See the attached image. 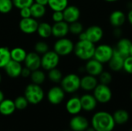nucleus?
I'll return each instance as SVG.
<instances>
[{"instance_id":"obj_1","label":"nucleus","mask_w":132,"mask_h":131,"mask_svg":"<svg viewBox=\"0 0 132 131\" xmlns=\"http://www.w3.org/2000/svg\"><path fill=\"white\" fill-rule=\"evenodd\" d=\"M91 123L96 131H112L115 125L113 115L105 111L96 113L92 117Z\"/></svg>"},{"instance_id":"obj_2","label":"nucleus","mask_w":132,"mask_h":131,"mask_svg":"<svg viewBox=\"0 0 132 131\" xmlns=\"http://www.w3.org/2000/svg\"><path fill=\"white\" fill-rule=\"evenodd\" d=\"M96 46L94 43L90 42L89 40H79L76 44H74L73 52L75 56L84 61H87L94 58Z\"/></svg>"},{"instance_id":"obj_3","label":"nucleus","mask_w":132,"mask_h":131,"mask_svg":"<svg viewBox=\"0 0 132 131\" xmlns=\"http://www.w3.org/2000/svg\"><path fill=\"white\" fill-rule=\"evenodd\" d=\"M24 97L26 98L29 103L36 105L39 103L43 100L44 91L40 85L32 83L26 87Z\"/></svg>"},{"instance_id":"obj_4","label":"nucleus","mask_w":132,"mask_h":131,"mask_svg":"<svg viewBox=\"0 0 132 131\" xmlns=\"http://www.w3.org/2000/svg\"><path fill=\"white\" fill-rule=\"evenodd\" d=\"M60 83L65 93H73L80 88V78L77 74L70 73L63 77Z\"/></svg>"},{"instance_id":"obj_5","label":"nucleus","mask_w":132,"mask_h":131,"mask_svg":"<svg viewBox=\"0 0 132 131\" xmlns=\"http://www.w3.org/2000/svg\"><path fill=\"white\" fill-rule=\"evenodd\" d=\"M73 49L74 44L72 40L65 37L58 39L53 45V50L60 56L70 55L71 53L73 52Z\"/></svg>"},{"instance_id":"obj_6","label":"nucleus","mask_w":132,"mask_h":131,"mask_svg":"<svg viewBox=\"0 0 132 131\" xmlns=\"http://www.w3.org/2000/svg\"><path fill=\"white\" fill-rule=\"evenodd\" d=\"M114 54V48L108 44H100L95 48L94 58L103 64L108 63Z\"/></svg>"},{"instance_id":"obj_7","label":"nucleus","mask_w":132,"mask_h":131,"mask_svg":"<svg viewBox=\"0 0 132 131\" xmlns=\"http://www.w3.org/2000/svg\"><path fill=\"white\" fill-rule=\"evenodd\" d=\"M60 63V56L54 50H49L41 57V67L45 70L56 68Z\"/></svg>"},{"instance_id":"obj_8","label":"nucleus","mask_w":132,"mask_h":131,"mask_svg":"<svg viewBox=\"0 0 132 131\" xmlns=\"http://www.w3.org/2000/svg\"><path fill=\"white\" fill-rule=\"evenodd\" d=\"M94 91V96L97 102L101 103H107L112 98V91L108 85L98 83Z\"/></svg>"},{"instance_id":"obj_9","label":"nucleus","mask_w":132,"mask_h":131,"mask_svg":"<svg viewBox=\"0 0 132 131\" xmlns=\"http://www.w3.org/2000/svg\"><path fill=\"white\" fill-rule=\"evenodd\" d=\"M39 22L32 17L22 19L19 22V26L20 30L25 34H32L37 31Z\"/></svg>"},{"instance_id":"obj_10","label":"nucleus","mask_w":132,"mask_h":131,"mask_svg":"<svg viewBox=\"0 0 132 131\" xmlns=\"http://www.w3.org/2000/svg\"><path fill=\"white\" fill-rule=\"evenodd\" d=\"M65 97V91L61 86H53L47 93V100L53 105H57L62 103Z\"/></svg>"},{"instance_id":"obj_11","label":"nucleus","mask_w":132,"mask_h":131,"mask_svg":"<svg viewBox=\"0 0 132 131\" xmlns=\"http://www.w3.org/2000/svg\"><path fill=\"white\" fill-rule=\"evenodd\" d=\"M85 33L87 35V39L94 44L99 42L104 36L103 29L97 25H93L88 27L85 30Z\"/></svg>"},{"instance_id":"obj_12","label":"nucleus","mask_w":132,"mask_h":131,"mask_svg":"<svg viewBox=\"0 0 132 131\" xmlns=\"http://www.w3.org/2000/svg\"><path fill=\"white\" fill-rule=\"evenodd\" d=\"M84 68L87 74L97 77L104 71V64L96 59L92 58L87 61Z\"/></svg>"},{"instance_id":"obj_13","label":"nucleus","mask_w":132,"mask_h":131,"mask_svg":"<svg viewBox=\"0 0 132 131\" xmlns=\"http://www.w3.org/2000/svg\"><path fill=\"white\" fill-rule=\"evenodd\" d=\"M63 19L67 23H72L79 20L80 17V10L76 5H67L63 11Z\"/></svg>"},{"instance_id":"obj_14","label":"nucleus","mask_w":132,"mask_h":131,"mask_svg":"<svg viewBox=\"0 0 132 131\" xmlns=\"http://www.w3.org/2000/svg\"><path fill=\"white\" fill-rule=\"evenodd\" d=\"M25 66L29 69L31 71L36 70L41 67V57L36 52L29 53L24 60Z\"/></svg>"},{"instance_id":"obj_15","label":"nucleus","mask_w":132,"mask_h":131,"mask_svg":"<svg viewBox=\"0 0 132 131\" xmlns=\"http://www.w3.org/2000/svg\"><path fill=\"white\" fill-rule=\"evenodd\" d=\"M132 42L128 38H121L117 42L116 46L114 48V51L121 55L124 58L130 56Z\"/></svg>"},{"instance_id":"obj_16","label":"nucleus","mask_w":132,"mask_h":131,"mask_svg":"<svg viewBox=\"0 0 132 131\" xmlns=\"http://www.w3.org/2000/svg\"><path fill=\"white\" fill-rule=\"evenodd\" d=\"M69 32V23L64 20L54 22V24L52 25V35L56 38H63Z\"/></svg>"},{"instance_id":"obj_17","label":"nucleus","mask_w":132,"mask_h":131,"mask_svg":"<svg viewBox=\"0 0 132 131\" xmlns=\"http://www.w3.org/2000/svg\"><path fill=\"white\" fill-rule=\"evenodd\" d=\"M70 127L73 131H85L89 127V123L84 117L77 115L70 120Z\"/></svg>"},{"instance_id":"obj_18","label":"nucleus","mask_w":132,"mask_h":131,"mask_svg":"<svg viewBox=\"0 0 132 131\" xmlns=\"http://www.w3.org/2000/svg\"><path fill=\"white\" fill-rule=\"evenodd\" d=\"M22 69V66L21 65V63H18L12 59H11L4 67L6 74L11 78H17L20 76Z\"/></svg>"},{"instance_id":"obj_19","label":"nucleus","mask_w":132,"mask_h":131,"mask_svg":"<svg viewBox=\"0 0 132 131\" xmlns=\"http://www.w3.org/2000/svg\"><path fill=\"white\" fill-rule=\"evenodd\" d=\"M127 16L121 10L113 11L109 16V22L111 25L114 27H121L126 22Z\"/></svg>"},{"instance_id":"obj_20","label":"nucleus","mask_w":132,"mask_h":131,"mask_svg":"<svg viewBox=\"0 0 132 131\" xmlns=\"http://www.w3.org/2000/svg\"><path fill=\"white\" fill-rule=\"evenodd\" d=\"M125 59V58H124L121 55H120L114 49V54L111 58V59L109 60V62L108 63L111 70L114 72H119L123 70Z\"/></svg>"},{"instance_id":"obj_21","label":"nucleus","mask_w":132,"mask_h":131,"mask_svg":"<svg viewBox=\"0 0 132 131\" xmlns=\"http://www.w3.org/2000/svg\"><path fill=\"white\" fill-rule=\"evenodd\" d=\"M98 84V80L96 76L91 75H85L80 78V88L85 91H92Z\"/></svg>"},{"instance_id":"obj_22","label":"nucleus","mask_w":132,"mask_h":131,"mask_svg":"<svg viewBox=\"0 0 132 131\" xmlns=\"http://www.w3.org/2000/svg\"><path fill=\"white\" fill-rule=\"evenodd\" d=\"M80 99L82 106V110L85 111H92L96 108L97 101L94 95L87 93L83 95Z\"/></svg>"},{"instance_id":"obj_23","label":"nucleus","mask_w":132,"mask_h":131,"mask_svg":"<svg viewBox=\"0 0 132 131\" xmlns=\"http://www.w3.org/2000/svg\"><path fill=\"white\" fill-rule=\"evenodd\" d=\"M66 109L67 112L70 114H78L82 110L80 99L77 97H71L66 103Z\"/></svg>"},{"instance_id":"obj_24","label":"nucleus","mask_w":132,"mask_h":131,"mask_svg":"<svg viewBox=\"0 0 132 131\" xmlns=\"http://www.w3.org/2000/svg\"><path fill=\"white\" fill-rule=\"evenodd\" d=\"M16 110L15 103L10 99H4L0 103V113L4 116L12 114Z\"/></svg>"},{"instance_id":"obj_25","label":"nucleus","mask_w":132,"mask_h":131,"mask_svg":"<svg viewBox=\"0 0 132 131\" xmlns=\"http://www.w3.org/2000/svg\"><path fill=\"white\" fill-rule=\"evenodd\" d=\"M26 55H27V53L26 52V50L21 47H15L10 50L11 59L16 61L18 63L24 62L26 57Z\"/></svg>"},{"instance_id":"obj_26","label":"nucleus","mask_w":132,"mask_h":131,"mask_svg":"<svg viewBox=\"0 0 132 131\" xmlns=\"http://www.w3.org/2000/svg\"><path fill=\"white\" fill-rule=\"evenodd\" d=\"M30 10H31V15L34 19H40L43 17L46 12V6L33 2L32 5L30 6Z\"/></svg>"},{"instance_id":"obj_27","label":"nucleus","mask_w":132,"mask_h":131,"mask_svg":"<svg viewBox=\"0 0 132 131\" xmlns=\"http://www.w3.org/2000/svg\"><path fill=\"white\" fill-rule=\"evenodd\" d=\"M36 32L40 37L44 39L49 38L50 36H52V25L45 22L39 23Z\"/></svg>"},{"instance_id":"obj_28","label":"nucleus","mask_w":132,"mask_h":131,"mask_svg":"<svg viewBox=\"0 0 132 131\" xmlns=\"http://www.w3.org/2000/svg\"><path fill=\"white\" fill-rule=\"evenodd\" d=\"M113 117L114 120L115 124H124L125 123H127L129 120V113L127 110H116L114 114H113Z\"/></svg>"},{"instance_id":"obj_29","label":"nucleus","mask_w":132,"mask_h":131,"mask_svg":"<svg viewBox=\"0 0 132 131\" xmlns=\"http://www.w3.org/2000/svg\"><path fill=\"white\" fill-rule=\"evenodd\" d=\"M48 5L53 11H63L68 5V0H49Z\"/></svg>"},{"instance_id":"obj_30","label":"nucleus","mask_w":132,"mask_h":131,"mask_svg":"<svg viewBox=\"0 0 132 131\" xmlns=\"http://www.w3.org/2000/svg\"><path fill=\"white\" fill-rule=\"evenodd\" d=\"M30 79L32 80V83L38 85H41L42 83H44L46 80V75L43 71L38 69L31 72Z\"/></svg>"},{"instance_id":"obj_31","label":"nucleus","mask_w":132,"mask_h":131,"mask_svg":"<svg viewBox=\"0 0 132 131\" xmlns=\"http://www.w3.org/2000/svg\"><path fill=\"white\" fill-rule=\"evenodd\" d=\"M10 60V50L7 47H0V68H4Z\"/></svg>"},{"instance_id":"obj_32","label":"nucleus","mask_w":132,"mask_h":131,"mask_svg":"<svg viewBox=\"0 0 132 131\" xmlns=\"http://www.w3.org/2000/svg\"><path fill=\"white\" fill-rule=\"evenodd\" d=\"M63 77L62 72L57 68L52 69L48 72V78L53 83H60Z\"/></svg>"},{"instance_id":"obj_33","label":"nucleus","mask_w":132,"mask_h":131,"mask_svg":"<svg viewBox=\"0 0 132 131\" xmlns=\"http://www.w3.org/2000/svg\"><path fill=\"white\" fill-rule=\"evenodd\" d=\"M14 7L12 0H0V13L7 14Z\"/></svg>"},{"instance_id":"obj_34","label":"nucleus","mask_w":132,"mask_h":131,"mask_svg":"<svg viewBox=\"0 0 132 131\" xmlns=\"http://www.w3.org/2000/svg\"><path fill=\"white\" fill-rule=\"evenodd\" d=\"M84 31V26L79 21L69 24V32L73 35H79Z\"/></svg>"},{"instance_id":"obj_35","label":"nucleus","mask_w":132,"mask_h":131,"mask_svg":"<svg viewBox=\"0 0 132 131\" xmlns=\"http://www.w3.org/2000/svg\"><path fill=\"white\" fill-rule=\"evenodd\" d=\"M14 103H15L16 110H22L26 109L29 104L28 100H26V98L24 96H19V97H16L15 100H14Z\"/></svg>"},{"instance_id":"obj_36","label":"nucleus","mask_w":132,"mask_h":131,"mask_svg":"<svg viewBox=\"0 0 132 131\" xmlns=\"http://www.w3.org/2000/svg\"><path fill=\"white\" fill-rule=\"evenodd\" d=\"M35 52L38 54H44L47 51H49V46L46 42L43 41H39L37 42L34 46Z\"/></svg>"},{"instance_id":"obj_37","label":"nucleus","mask_w":132,"mask_h":131,"mask_svg":"<svg viewBox=\"0 0 132 131\" xmlns=\"http://www.w3.org/2000/svg\"><path fill=\"white\" fill-rule=\"evenodd\" d=\"M98 76H99L100 83L105 84V85H109L113 80L111 73L108 71H103Z\"/></svg>"},{"instance_id":"obj_38","label":"nucleus","mask_w":132,"mask_h":131,"mask_svg":"<svg viewBox=\"0 0 132 131\" xmlns=\"http://www.w3.org/2000/svg\"><path fill=\"white\" fill-rule=\"evenodd\" d=\"M12 1L14 7L19 9L25 7H30L34 2V0H12Z\"/></svg>"},{"instance_id":"obj_39","label":"nucleus","mask_w":132,"mask_h":131,"mask_svg":"<svg viewBox=\"0 0 132 131\" xmlns=\"http://www.w3.org/2000/svg\"><path fill=\"white\" fill-rule=\"evenodd\" d=\"M123 70L128 74H132V56L131 55L125 59Z\"/></svg>"},{"instance_id":"obj_40","label":"nucleus","mask_w":132,"mask_h":131,"mask_svg":"<svg viewBox=\"0 0 132 131\" xmlns=\"http://www.w3.org/2000/svg\"><path fill=\"white\" fill-rule=\"evenodd\" d=\"M52 19L54 22H58L63 21V11H53L52 15Z\"/></svg>"},{"instance_id":"obj_41","label":"nucleus","mask_w":132,"mask_h":131,"mask_svg":"<svg viewBox=\"0 0 132 131\" xmlns=\"http://www.w3.org/2000/svg\"><path fill=\"white\" fill-rule=\"evenodd\" d=\"M19 14L22 19H25V18H29L32 17L31 15V10H30V7H25L19 9Z\"/></svg>"},{"instance_id":"obj_42","label":"nucleus","mask_w":132,"mask_h":131,"mask_svg":"<svg viewBox=\"0 0 132 131\" xmlns=\"http://www.w3.org/2000/svg\"><path fill=\"white\" fill-rule=\"evenodd\" d=\"M122 29L121 27H114V30H113V35L114 36H115L116 38H120L122 36Z\"/></svg>"},{"instance_id":"obj_43","label":"nucleus","mask_w":132,"mask_h":131,"mask_svg":"<svg viewBox=\"0 0 132 131\" xmlns=\"http://www.w3.org/2000/svg\"><path fill=\"white\" fill-rule=\"evenodd\" d=\"M31 70L29 69H28L27 67H22V71H21V76L22 77H29L30 76V74H31Z\"/></svg>"},{"instance_id":"obj_44","label":"nucleus","mask_w":132,"mask_h":131,"mask_svg":"<svg viewBox=\"0 0 132 131\" xmlns=\"http://www.w3.org/2000/svg\"><path fill=\"white\" fill-rule=\"evenodd\" d=\"M127 19H128V22L132 25V8L129 9V12L127 15Z\"/></svg>"},{"instance_id":"obj_45","label":"nucleus","mask_w":132,"mask_h":131,"mask_svg":"<svg viewBox=\"0 0 132 131\" xmlns=\"http://www.w3.org/2000/svg\"><path fill=\"white\" fill-rule=\"evenodd\" d=\"M48 1L49 0H34V2L43 5H48Z\"/></svg>"},{"instance_id":"obj_46","label":"nucleus","mask_w":132,"mask_h":131,"mask_svg":"<svg viewBox=\"0 0 132 131\" xmlns=\"http://www.w3.org/2000/svg\"><path fill=\"white\" fill-rule=\"evenodd\" d=\"M78 36H79V40H86L87 39V35L85 33V31H83Z\"/></svg>"},{"instance_id":"obj_47","label":"nucleus","mask_w":132,"mask_h":131,"mask_svg":"<svg viewBox=\"0 0 132 131\" xmlns=\"http://www.w3.org/2000/svg\"><path fill=\"white\" fill-rule=\"evenodd\" d=\"M4 100V93H2V90H0V103Z\"/></svg>"},{"instance_id":"obj_48","label":"nucleus","mask_w":132,"mask_h":131,"mask_svg":"<svg viewBox=\"0 0 132 131\" xmlns=\"http://www.w3.org/2000/svg\"><path fill=\"white\" fill-rule=\"evenodd\" d=\"M85 131H96V130H94V128L93 127H88L86 129V130Z\"/></svg>"},{"instance_id":"obj_49","label":"nucleus","mask_w":132,"mask_h":131,"mask_svg":"<svg viewBox=\"0 0 132 131\" xmlns=\"http://www.w3.org/2000/svg\"><path fill=\"white\" fill-rule=\"evenodd\" d=\"M105 2H109V3H113V2H118V0H104Z\"/></svg>"},{"instance_id":"obj_50","label":"nucleus","mask_w":132,"mask_h":131,"mask_svg":"<svg viewBox=\"0 0 132 131\" xmlns=\"http://www.w3.org/2000/svg\"><path fill=\"white\" fill-rule=\"evenodd\" d=\"M130 55L132 56V45H131V53H130Z\"/></svg>"},{"instance_id":"obj_51","label":"nucleus","mask_w":132,"mask_h":131,"mask_svg":"<svg viewBox=\"0 0 132 131\" xmlns=\"http://www.w3.org/2000/svg\"><path fill=\"white\" fill-rule=\"evenodd\" d=\"M130 97H131V99L132 100V90L131 91V93H130Z\"/></svg>"},{"instance_id":"obj_52","label":"nucleus","mask_w":132,"mask_h":131,"mask_svg":"<svg viewBox=\"0 0 132 131\" xmlns=\"http://www.w3.org/2000/svg\"><path fill=\"white\" fill-rule=\"evenodd\" d=\"M1 81H2V76H1V74H0V83H1Z\"/></svg>"},{"instance_id":"obj_53","label":"nucleus","mask_w":132,"mask_h":131,"mask_svg":"<svg viewBox=\"0 0 132 131\" xmlns=\"http://www.w3.org/2000/svg\"><path fill=\"white\" fill-rule=\"evenodd\" d=\"M130 131H132V128H131V130H130Z\"/></svg>"},{"instance_id":"obj_54","label":"nucleus","mask_w":132,"mask_h":131,"mask_svg":"<svg viewBox=\"0 0 132 131\" xmlns=\"http://www.w3.org/2000/svg\"><path fill=\"white\" fill-rule=\"evenodd\" d=\"M65 131H70V130H65Z\"/></svg>"}]
</instances>
